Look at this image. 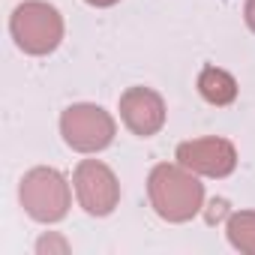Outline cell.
Returning a JSON list of instances; mask_svg holds the SVG:
<instances>
[{
    "label": "cell",
    "mask_w": 255,
    "mask_h": 255,
    "mask_svg": "<svg viewBox=\"0 0 255 255\" xmlns=\"http://www.w3.org/2000/svg\"><path fill=\"white\" fill-rule=\"evenodd\" d=\"M150 195L156 201V210L168 219H186L201 204V186L174 168H159L153 174Z\"/></svg>",
    "instance_id": "obj_1"
},
{
    "label": "cell",
    "mask_w": 255,
    "mask_h": 255,
    "mask_svg": "<svg viewBox=\"0 0 255 255\" xmlns=\"http://www.w3.org/2000/svg\"><path fill=\"white\" fill-rule=\"evenodd\" d=\"M93 3H111V0H93Z\"/></svg>",
    "instance_id": "obj_5"
},
{
    "label": "cell",
    "mask_w": 255,
    "mask_h": 255,
    "mask_svg": "<svg viewBox=\"0 0 255 255\" xmlns=\"http://www.w3.org/2000/svg\"><path fill=\"white\" fill-rule=\"evenodd\" d=\"M48 24H60L54 9L45 6L42 18H39V24H36V21H33V9H30V6H21V9L15 12L12 30H15L21 48H27V51H48V48H54V42H57V36H60V33H54V30L48 33Z\"/></svg>",
    "instance_id": "obj_2"
},
{
    "label": "cell",
    "mask_w": 255,
    "mask_h": 255,
    "mask_svg": "<svg viewBox=\"0 0 255 255\" xmlns=\"http://www.w3.org/2000/svg\"><path fill=\"white\" fill-rule=\"evenodd\" d=\"M102 120H105V114H102L99 108H87V123H81V126H78L75 120H66V117H63L66 141H69V144H75V147H84V150H90V147H102L105 141L93 135V126H96V123H102Z\"/></svg>",
    "instance_id": "obj_3"
},
{
    "label": "cell",
    "mask_w": 255,
    "mask_h": 255,
    "mask_svg": "<svg viewBox=\"0 0 255 255\" xmlns=\"http://www.w3.org/2000/svg\"><path fill=\"white\" fill-rule=\"evenodd\" d=\"M246 15H249V24L255 27V0H249V9H246Z\"/></svg>",
    "instance_id": "obj_4"
}]
</instances>
